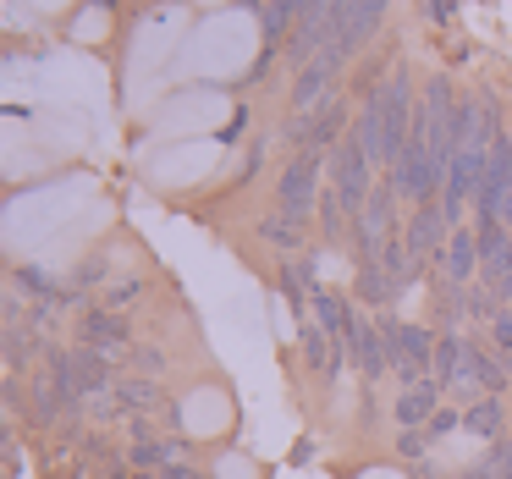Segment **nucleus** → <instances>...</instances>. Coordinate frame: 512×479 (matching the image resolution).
<instances>
[{"label": "nucleus", "mask_w": 512, "mask_h": 479, "mask_svg": "<svg viewBox=\"0 0 512 479\" xmlns=\"http://www.w3.org/2000/svg\"><path fill=\"white\" fill-rule=\"evenodd\" d=\"M430 23H452V0H430Z\"/></svg>", "instance_id": "nucleus-21"}, {"label": "nucleus", "mask_w": 512, "mask_h": 479, "mask_svg": "<svg viewBox=\"0 0 512 479\" xmlns=\"http://www.w3.org/2000/svg\"><path fill=\"white\" fill-rule=\"evenodd\" d=\"M501 380H507V375H501L496 358L463 342V364H457V380H452V386H468V391H479V386H485V391H501Z\"/></svg>", "instance_id": "nucleus-10"}, {"label": "nucleus", "mask_w": 512, "mask_h": 479, "mask_svg": "<svg viewBox=\"0 0 512 479\" xmlns=\"http://www.w3.org/2000/svg\"><path fill=\"white\" fill-rule=\"evenodd\" d=\"M111 391H116V408H149V402L160 397V386L149 375H122Z\"/></svg>", "instance_id": "nucleus-14"}, {"label": "nucleus", "mask_w": 512, "mask_h": 479, "mask_svg": "<svg viewBox=\"0 0 512 479\" xmlns=\"http://www.w3.org/2000/svg\"><path fill=\"white\" fill-rule=\"evenodd\" d=\"M452 215H446V204L435 210V199H424V204H413V226H408V248H413V259H446V243H452Z\"/></svg>", "instance_id": "nucleus-7"}, {"label": "nucleus", "mask_w": 512, "mask_h": 479, "mask_svg": "<svg viewBox=\"0 0 512 479\" xmlns=\"http://www.w3.org/2000/svg\"><path fill=\"white\" fill-rule=\"evenodd\" d=\"M441 380H419V386H408L402 391V402H397V419L402 424H424V419H435V397H441Z\"/></svg>", "instance_id": "nucleus-13"}, {"label": "nucleus", "mask_w": 512, "mask_h": 479, "mask_svg": "<svg viewBox=\"0 0 512 479\" xmlns=\"http://www.w3.org/2000/svg\"><path fill=\"white\" fill-rule=\"evenodd\" d=\"M17 281H23V292H39V298H50V292H56V281H50L45 270H17Z\"/></svg>", "instance_id": "nucleus-17"}, {"label": "nucleus", "mask_w": 512, "mask_h": 479, "mask_svg": "<svg viewBox=\"0 0 512 479\" xmlns=\"http://www.w3.org/2000/svg\"><path fill=\"white\" fill-rule=\"evenodd\" d=\"M369 149H364V138L358 133H347L342 144H331V182H336V193H342V204L353 210V221H358V210L369 204V193H375V182H369Z\"/></svg>", "instance_id": "nucleus-4"}, {"label": "nucleus", "mask_w": 512, "mask_h": 479, "mask_svg": "<svg viewBox=\"0 0 512 479\" xmlns=\"http://www.w3.org/2000/svg\"><path fill=\"white\" fill-rule=\"evenodd\" d=\"M496 474H501V479H512V441H501V446H496Z\"/></svg>", "instance_id": "nucleus-20"}, {"label": "nucleus", "mask_w": 512, "mask_h": 479, "mask_svg": "<svg viewBox=\"0 0 512 479\" xmlns=\"http://www.w3.org/2000/svg\"><path fill=\"white\" fill-rule=\"evenodd\" d=\"M474 265H479V237L474 232H452V243H446V281H452L457 292L474 287Z\"/></svg>", "instance_id": "nucleus-11"}, {"label": "nucleus", "mask_w": 512, "mask_h": 479, "mask_svg": "<svg viewBox=\"0 0 512 479\" xmlns=\"http://www.w3.org/2000/svg\"><path fill=\"white\" fill-rule=\"evenodd\" d=\"M320 166H331V149H303V155L287 160V171H281V215H292V221H309L314 215V204L325 199Z\"/></svg>", "instance_id": "nucleus-3"}, {"label": "nucleus", "mask_w": 512, "mask_h": 479, "mask_svg": "<svg viewBox=\"0 0 512 479\" xmlns=\"http://www.w3.org/2000/svg\"><path fill=\"white\" fill-rule=\"evenodd\" d=\"M259 237H270L276 248H298L303 243V221H292V215H270V221H259Z\"/></svg>", "instance_id": "nucleus-16"}, {"label": "nucleus", "mask_w": 512, "mask_h": 479, "mask_svg": "<svg viewBox=\"0 0 512 479\" xmlns=\"http://www.w3.org/2000/svg\"><path fill=\"white\" fill-rule=\"evenodd\" d=\"M391 237H397V182H380L369 193V204L358 210V254L375 259Z\"/></svg>", "instance_id": "nucleus-6"}, {"label": "nucleus", "mask_w": 512, "mask_h": 479, "mask_svg": "<svg viewBox=\"0 0 512 479\" xmlns=\"http://www.w3.org/2000/svg\"><path fill=\"white\" fill-rule=\"evenodd\" d=\"M166 479H204V474H193V468H182V463H171V468H166Z\"/></svg>", "instance_id": "nucleus-22"}, {"label": "nucleus", "mask_w": 512, "mask_h": 479, "mask_svg": "<svg viewBox=\"0 0 512 479\" xmlns=\"http://www.w3.org/2000/svg\"><path fill=\"white\" fill-rule=\"evenodd\" d=\"M507 226H512V188H507Z\"/></svg>", "instance_id": "nucleus-23"}, {"label": "nucleus", "mask_w": 512, "mask_h": 479, "mask_svg": "<svg viewBox=\"0 0 512 479\" xmlns=\"http://www.w3.org/2000/svg\"><path fill=\"white\" fill-rule=\"evenodd\" d=\"M133 358H138V369H144L149 380H155L160 369H166V358H160V347H133Z\"/></svg>", "instance_id": "nucleus-18"}, {"label": "nucleus", "mask_w": 512, "mask_h": 479, "mask_svg": "<svg viewBox=\"0 0 512 479\" xmlns=\"http://www.w3.org/2000/svg\"><path fill=\"white\" fill-rule=\"evenodd\" d=\"M353 358H358V369H364V380H380L386 375V336H380V325H364L358 320V331H353Z\"/></svg>", "instance_id": "nucleus-12"}, {"label": "nucleus", "mask_w": 512, "mask_h": 479, "mask_svg": "<svg viewBox=\"0 0 512 479\" xmlns=\"http://www.w3.org/2000/svg\"><path fill=\"white\" fill-rule=\"evenodd\" d=\"M413 89H408V72H391V83H380L364 105V122H358V138H364L369 160L397 171V160L408 155V138H413Z\"/></svg>", "instance_id": "nucleus-1"}, {"label": "nucleus", "mask_w": 512, "mask_h": 479, "mask_svg": "<svg viewBox=\"0 0 512 479\" xmlns=\"http://www.w3.org/2000/svg\"><path fill=\"white\" fill-rule=\"evenodd\" d=\"M463 430H468V435H485V441H490V435L501 430V402H496V397H479V402H468V413H463Z\"/></svg>", "instance_id": "nucleus-15"}, {"label": "nucleus", "mask_w": 512, "mask_h": 479, "mask_svg": "<svg viewBox=\"0 0 512 479\" xmlns=\"http://www.w3.org/2000/svg\"><path fill=\"white\" fill-rule=\"evenodd\" d=\"M83 347H94V353H133V325L122 314H89L83 320Z\"/></svg>", "instance_id": "nucleus-9"}, {"label": "nucleus", "mask_w": 512, "mask_h": 479, "mask_svg": "<svg viewBox=\"0 0 512 479\" xmlns=\"http://www.w3.org/2000/svg\"><path fill=\"white\" fill-rule=\"evenodd\" d=\"M380 336H386V364L397 369L402 386H419L435 369V342L424 325H402V320H380Z\"/></svg>", "instance_id": "nucleus-2"}, {"label": "nucleus", "mask_w": 512, "mask_h": 479, "mask_svg": "<svg viewBox=\"0 0 512 479\" xmlns=\"http://www.w3.org/2000/svg\"><path fill=\"white\" fill-rule=\"evenodd\" d=\"M380 17H386V0H342V23H336V39H342L347 50H358L369 34L380 28Z\"/></svg>", "instance_id": "nucleus-8"}, {"label": "nucleus", "mask_w": 512, "mask_h": 479, "mask_svg": "<svg viewBox=\"0 0 512 479\" xmlns=\"http://www.w3.org/2000/svg\"><path fill=\"white\" fill-rule=\"evenodd\" d=\"M496 342L512 347V309H496Z\"/></svg>", "instance_id": "nucleus-19"}, {"label": "nucleus", "mask_w": 512, "mask_h": 479, "mask_svg": "<svg viewBox=\"0 0 512 479\" xmlns=\"http://www.w3.org/2000/svg\"><path fill=\"white\" fill-rule=\"evenodd\" d=\"M56 380H61V391H67V408H83V402L100 397L105 386H116L105 353H94V347H72V353H61L56 358Z\"/></svg>", "instance_id": "nucleus-5"}]
</instances>
